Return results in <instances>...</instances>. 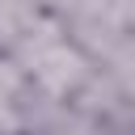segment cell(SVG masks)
I'll return each mask as SVG.
<instances>
[]
</instances>
